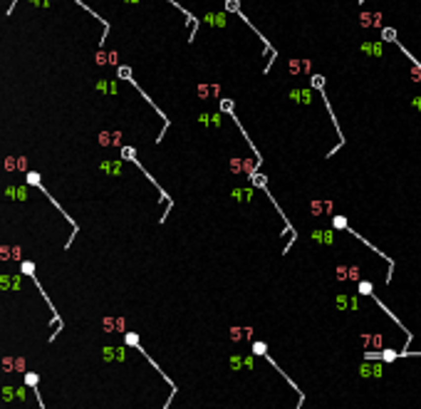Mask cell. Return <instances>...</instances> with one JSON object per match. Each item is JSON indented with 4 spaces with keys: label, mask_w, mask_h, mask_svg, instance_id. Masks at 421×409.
Masks as SVG:
<instances>
[{
    "label": "cell",
    "mask_w": 421,
    "mask_h": 409,
    "mask_svg": "<svg viewBox=\"0 0 421 409\" xmlns=\"http://www.w3.org/2000/svg\"><path fill=\"white\" fill-rule=\"evenodd\" d=\"M359 290H362V293H372V285H369V283H362Z\"/></svg>",
    "instance_id": "277c9868"
},
{
    "label": "cell",
    "mask_w": 421,
    "mask_h": 409,
    "mask_svg": "<svg viewBox=\"0 0 421 409\" xmlns=\"http://www.w3.org/2000/svg\"><path fill=\"white\" fill-rule=\"evenodd\" d=\"M5 169H8V171L18 169V156H15V159H13V156H8V161H5Z\"/></svg>",
    "instance_id": "6da1fadb"
},
{
    "label": "cell",
    "mask_w": 421,
    "mask_h": 409,
    "mask_svg": "<svg viewBox=\"0 0 421 409\" xmlns=\"http://www.w3.org/2000/svg\"><path fill=\"white\" fill-rule=\"evenodd\" d=\"M381 357H384V360H386V362H391V360H394V357H396V352H394V350H386V352H384V355H381Z\"/></svg>",
    "instance_id": "3957f363"
},
{
    "label": "cell",
    "mask_w": 421,
    "mask_h": 409,
    "mask_svg": "<svg viewBox=\"0 0 421 409\" xmlns=\"http://www.w3.org/2000/svg\"><path fill=\"white\" fill-rule=\"evenodd\" d=\"M198 92H201V94H216L218 90H216V87H201Z\"/></svg>",
    "instance_id": "7a4b0ae2"
}]
</instances>
